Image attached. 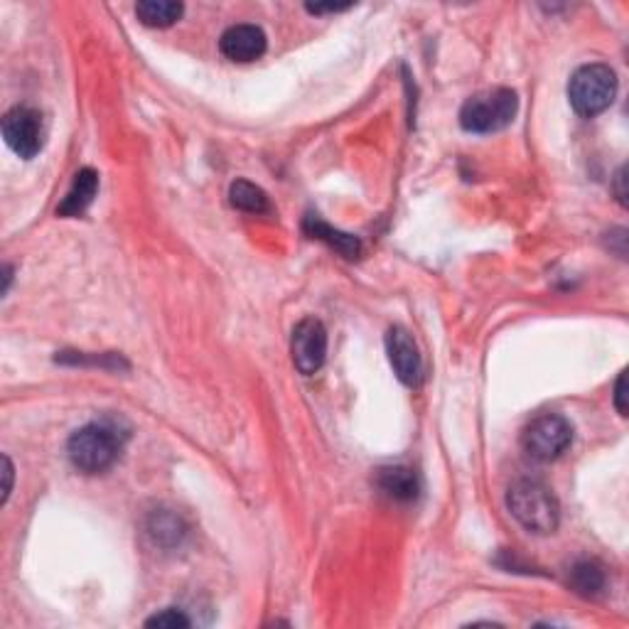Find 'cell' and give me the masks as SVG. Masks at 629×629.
Segmentation results:
<instances>
[{
  "label": "cell",
  "instance_id": "obj_1",
  "mask_svg": "<svg viewBox=\"0 0 629 629\" xmlns=\"http://www.w3.org/2000/svg\"><path fill=\"white\" fill-rule=\"evenodd\" d=\"M128 433H123L116 421H94L89 426L79 428L69 438L67 455L72 465L84 475H99L116 465L121 458L123 443Z\"/></svg>",
  "mask_w": 629,
  "mask_h": 629
},
{
  "label": "cell",
  "instance_id": "obj_2",
  "mask_svg": "<svg viewBox=\"0 0 629 629\" xmlns=\"http://www.w3.org/2000/svg\"><path fill=\"white\" fill-rule=\"evenodd\" d=\"M507 507L514 519L531 534H553L561 521L558 499L539 480H516L507 492Z\"/></svg>",
  "mask_w": 629,
  "mask_h": 629
},
{
  "label": "cell",
  "instance_id": "obj_3",
  "mask_svg": "<svg viewBox=\"0 0 629 629\" xmlns=\"http://www.w3.org/2000/svg\"><path fill=\"white\" fill-rule=\"evenodd\" d=\"M617 96V74L607 64H583L575 69L568 84V99L573 111L583 118H593L607 111Z\"/></svg>",
  "mask_w": 629,
  "mask_h": 629
},
{
  "label": "cell",
  "instance_id": "obj_4",
  "mask_svg": "<svg viewBox=\"0 0 629 629\" xmlns=\"http://www.w3.org/2000/svg\"><path fill=\"white\" fill-rule=\"evenodd\" d=\"M519 99L512 89H487L470 96L460 109V126L467 133H497L514 121Z\"/></svg>",
  "mask_w": 629,
  "mask_h": 629
},
{
  "label": "cell",
  "instance_id": "obj_5",
  "mask_svg": "<svg viewBox=\"0 0 629 629\" xmlns=\"http://www.w3.org/2000/svg\"><path fill=\"white\" fill-rule=\"evenodd\" d=\"M573 443V426L558 413H544L534 418L521 433V448L529 458L553 462L561 458Z\"/></svg>",
  "mask_w": 629,
  "mask_h": 629
},
{
  "label": "cell",
  "instance_id": "obj_6",
  "mask_svg": "<svg viewBox=\"0 0 629 629\" xmlns=\"http://www.w3.org/2000/svg\"><path fill=\"white\" fill-rule=\"evenodd\" d=\"M3 138L8 148L18 158H35L45 143V126H42V114L30 106H15L3 116Z\"/></svg>",
  "mask_w": 629,
  "mask_h": 629
},
{
  "label": "cell",
  "instance_id": "obj_7",
  "mask_svg": "<svg viewBox=\"0 0 629 629\" xmlns=\"http://www.w3.org/2000/svg\"><path fill=\"white\" fill-rule=\"evenodd\" d=\"M290 354L300 374L313 376L327 359V330L317 317H305L295 325L290 337Z\"/></svg>",
  "mask_w": 629,
  "mask_h": 629
},
{
  "label": "cell",
  "instance_id": "obj_8",
  "mask_svg": "<svg viewBox=\"0 0 629 629\" xmlns=\"http://www.w3.org/2000/svg\"><path fill=\"white\" fill-rule=\"evenodd\" d=\"M386 354L394 367V374L399 376L401 384L418 386L423 379V359L418 352L416 342L403 327H391L386 332Z\"/></svg>",
  "mask_w": 629,
  "mask_h": 629
},
{
  "label": "cell",
  "instance_id": "obj_9",
  "mask_svg": "<svg viewBox=\"0 0 629 629\" xmlns=\"http://www.w3.org/2000/svg\"><path fill=\"white\" fill-rule=\"evenodd\" d=\"M219 50L231 62H254L266 52V32L258 25H234L222 35Z\"/></svg>",
  "mask_w": 629,
  "mask_h": 629
},
{
  "label": "cell",
  "instance_id": "obj_10",
  "mask_svg": "<svg viewBox=\"0 0 629 629\" xmlns=\"http://www.w3.org/2000/svg\"><path fill=\"white\" fill-rule=\"evenodd\" d=\"M96 190H99V175H96V170L91 168L79 170L77 175H74L72 187H69V192L64 195L62 204L57 207L59 217H79V214H84L86 209H89V204L94 202Z\"/></svg>",
  "mask_w": 629,
  "mask_h": 629
},
{
  "label": "cell",
  "instance_id": "obj_11",
  "mask_svg": "<svg viewBox=\"0 0 629 629\" xmlns=\"http://www.w3.org/2000/svg\"><path fill=\"white\" fill-rule=\"evenodd\" d=\"M376 485H379L381 492L386 494L394 502H413L421 492V480H418L416 472L411 467H384L379 470V477H376Z\"/></svg>",
  "mask_w": 629,
  "mask_h": 629
},
{
  "label": "cell",
  "instance_id": "obj_12",
  "mask_svg": "<svg viewBox=\"0 0 629 629\" xmlns=\"http://www.w3.org/2000/svg\"><path fill=\"white\" fill-rule=\"evenodd\" d=\"M568 583L580 598H600L607 585L605 568L593 558H585V561L573 563L571 571H568Z\"/></svg>",
  "mask_w": 629,
  "mask_h": 629
},
{
  "label": "cell",
  "instance_id": "obj_13",
  "mask_svg": "<svg viewBox=\"0 0 629 629\" xmlns=\"http://www.w3.org/2000/svg\"><path fill=\"white\" fill-rule=\"evenodd\" d=\"M303 227L310 236H313V239H320V241H325V244H330L332 249L340 251L344 258H357L359 254H362V241H359L357 236L332 229L330 224L322 222L320 217H313V214H310V217L305 219Z\"/></svg>",
  "mask_w": 629,
  "mask_h": 629
},
{
  "label": "cell",
  "instance_id": "obj_14",
  "mask_svg": "<svg viewBox=\"0 0 629 629\" xmlns=\"http://www.w3.org/2000/svg\"><path fill=\"white\" fill-rule=\"evenodd\" d=\"M185 13V5L172 0H143L136 5V15L148 28H170Z\"/></svg>",
  "mask_w": 629,
  "mask_h": 629
},
{
  "label": "cell",
  "instance_id": "obj_15",
  "mask_svg": "<svg viewBox=\"0 0 629 629\" xmlns=\"http://www.w3.org/2000/svg\"><path fill=\"white\" fill-rule=\"evenodd\" d=\"M229 200L236 209H241V212H246V214L271 212V202H268L266 192H263L261 187L254 185V182H249V180L231 182Z\"/></svg>",
  "mask_w": 629,
  "mask_h": 629
},
{
  "label": "cell",
  "instance_id": "obj_16",
  "mask_svg": "<svg viewBox=\"0 0 629 629\" xmlns=\"http://www.w3.org/2000/svg\"><path fill=\"white\" fill-rule=\"evenodd\" d=\"M148 534L153 536L155 544L172 546V544H180V539L185 536V526H182L180 516L155 514L148 524Z\"/></svg>",
  "mask_w": 629,
  "mask_h": 629
},
{
  "label": "cell",
  "instance_id": "obj_17",
  "mask_svg": "<svg viewBox=\"0 0 629 629\" xmlns=\"http://www.w3.org/2000/svg\"><path fill=\"white\" fill-rule=\"evenodd\" d=\"M192 620L185 615L182 610H175V607H168L163 612H155L153 617L145 620V627H160V629H175V627H190Z\"/></svg>",
  "mask_w": 629,
  "mask_h": 629
},
{
  "label": "cell",
  "instance_id": "obj_18",
  "mask_svg": "<svg viewBox=\"0 0 629 629\" xmlns=\"http://www.w3.org/2000/svg\"><path fill=\"white\" fill-rule=\"evenodd\" d=\"M615 408L620 416H627V403H625V374H620L615 384Z\"/></svg>",
  "mask_w": 629,
  "mask_h": 629
},
{
  "label": "cell",
  "instance_id": "obj_19",
  "mask_svg": "<svg viewBox=\"0 0 629 629\" xmlns=\"http://www.w3.org/2000/svg\"><path fill=\"white\" fill-rule=\"evenodd\" d=\"M3 477H5V485H3V504H5L10 497V489H13V462H10V458H3Z\"/></svg>",
  "mask_w": 629,
  "mask_h": 629
},
{
  "label": "cell",
  "instance_id": "obj_20",
  "mask_svg": "<svg viewBox=\"0 0 629 629\" xmlns=\"http://www.w3.org/2000/svg\"><path fill=\"white\" fill-rule=\"evenodd\" d=\"M625 172H627L625 168H620V170H617V175H615L617 202H620L622 207H625V204H627V190H625V180H627V177H625Z\"/></svg>",
  "mask_w": 629,
  "mask_h": 629
},
{
  "label": "cell",
  "instance_id": "obj_21",
  "mask_svg": "<svg viewBox=\"0 0 629 629\" xmlns=\"http://www.w3.org/2000/svg\"><path fill=\"white\" fill-rule=\"evenodd\" d=\"M349 5H308V13L322 15V13H342Z\"/></svg>",
  "mask_w": 629,
  "mask_h": 629
}]
</instances>
